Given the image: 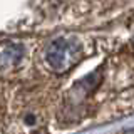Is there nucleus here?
<instances>
[{"label":"nucleus","instance_id":"obj_1","mask_svg":"<svg viewBox=\"0 0 134 134\" xmlns=\"http://www.w3.org/2000/svg\"><path fill=\"white\" fill-rule=\"evenodd\" d=\"M82 52H84L82 45L77 39L60 37V39H55L49 45L45 59L55 72H65L74 64H77L81 60Z\"/></svg>","mask_w":134,"mask_h":134},{"label":"nucleus","instance_id":"obj_2","mask_svg":"<svg viewBox=\"0 0 134 134\" xmlns=\"http://www.w3.org/2000/svg\"><path fill=\"white\" fill-rule=\"evenodd\" d=\"M20 55H22V52H20V47H19V45H10V47H7L5 50H3L2 62H0V64H12V62L19 60Z\"/></svg>","mask_w":134,"mask_h":134},{"label":"nucleus","instance_id":"obj_3","mask_svg":"<svg viewBox=\"0 0 134 134\" xmlns=\"http://www.w3.org/2000/svg\"><path fill=\"white\" fill-rule=\"evenodd\" d=\"M132 44H134V42H132Z\"/></svg>","mask_w":134,"mask_h":134}]
</instances>
